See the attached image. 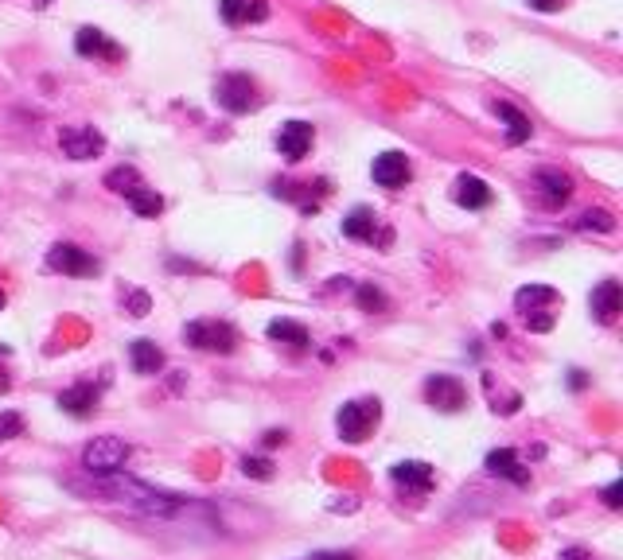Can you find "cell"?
I'll return each instance as SVG.
<instances>
[{"label": "cell", "instance_id": "obj_1", "mask_svg": "<svg viewBox=\"0 0 623 560\" xmlns=\"http://www.w3.org/2000/svg\"><path fill=\"white\" fill-rule=\"evenodd\" d=\"M382 420V405H378V397H359V401H347L343 409H339V436L347 440V444H363L370 432H374V424Z\"/></svg>", "mask_w": 623, "mask_h": 560}, {"label": "cell", "instance_id": "obj_2", "mask_svg": "<svg viewBox=\"0 0 623 560\" xmlns=\"http://www.w3.org/2000/svg\"><path fill=\"white\" fill-rule=\"evenodd\" d=\"M184 339L195 350H211V354H230L238 347V331L222 319H195L184 327Z\"/></svg>", "mask_w": 623, "mask_h": 560}, {"label": "cell", "instance_id": "obj_3", "mask_svg": "<svg viewBox=\"0 0 623 560\" xmlns=\"http://www.w3.org/2000/svg\"><path fill=\"white\" fill-rule=\"evenodd\" d=\"M125 463H129V444L117 440V436H98V440H90V444L82 448V467H86L90 475H113V471H121Z\"/></svg>", "mask_w": 623, "mask_h": 560}, {"label": "cell", "instance_id": "obj_4", "mask_svg": "<svg viewBox=\"0 0 623 560\" xmlns=\"http://www.w3.org/2000/svg\"><path fill=\"white\" fill-rule=\"evenodd\" d=\"M215 102L230 113H250L257 105V86L250 74H222L215 82Z\"/></svg>", "mask_w": 623, "mask_h": 560}, {"label": "cell", "instance_id": "obj_5", "mask_svg": "<svg viewBox=\"0 0 623 560\" xmlns=\"http://www.w3.org/2000/svg\"><path fill=\"white\" fill-rule=\"evenodd\" d=\"M425 401L433 409H440V413H460L468 405V389H464L460 378H452V374H433L425 382Z\"/></svg>", "mask_w": 623, "mask_h": 560}, {"label": "cell", "instance_id": "obj_6", "mask_svg": "<svg viewBox=\"0 0 623 560\" xmlns=\"http://www.w3.org/2000/svg\"><path fill=\"white\" fill-rule=\"evenodd\" d=\"M47 265L55 269V273H67V277H94L98 273V261L86 253V249H78L71 242H59L47 249Z\"/></svg>", "mask_w": 623, "mask_h": 560}, {"label": "cell", "instance_id": "obj_7", "mask_svg": "<svg viewBox=\"0 0 623 560\" xmlns=\"http://www.w3.org/2000/svg\"><path fill=\"white\" fill-rule=\"evenodd\" d=\"M59 144H63V152L71 160H90V156H98L106 148V137L98 129H90V125H78V129H63Z\"/></svg>", "mask_w": 623, "mask_h": 560}, {"label": "cell", "instance_id": "obj_8", "mask_svg": "<svg viewBox=\"0 0 623 560\" xmlns=\"http://www.w3.org/2000/svg\"><path fill=\"white\" fill-rule=\"evenodd\" d=\"M312 140H316V129H312L308 121H289V125H281V133H277V148H281L285 160H293L296 164V160L308 156Z\"/></svg>", "mask_w": 623, "mask_h": 560}, {"label": "cell", "instance_id": "obj_9", "mask_svg": "<svg viewBox=\"0 0 623 560\" xmlns=\"http://www.w3.org/2000/svg\"><path fill=\"white\" fill-rule=\"evenodd\" d=\"M620 304H623V292H620V280H600L588 296V308L600 323H616L620 319Z\"/></svg>", "mask_w": 623, "mask_h": 560}, {"label": "cell", "instance_id": "obj_10", "mask_svg": "<svg viewBox=\"0 0 623 560\" xmlns=\"http://www.w3.org/2000/svg\"><path fill=\"white\" fill-rule=\"evenodd\" d=\"M409 175H413V168H409V160H405L402 152H382V156L374 160V183H378V187L398 191V187L409 183Z\"/></svg>", "mask_w": 623, "mask_h": 560}, {"label": "cell", "instance_id": "obj_11", "mask_svg": "<svg viewBox=\"0 0 623 560\" xmlns=\"http://www.w3.org/2000/svg\"><path fill=\"white\" fill-rule=\"evenodd\" d=\"M74 47H78V55H86V59H106V63H117V59H121V47H117L102 28H82L78 39H74Z\"/></svg>", "mask_w": 623, "mask_h": 560}, {"label": "cell", "instance_id": "obj_12", "mask_svg": "<svg viewBox=\"0 0 623 560\" xmlns=\"http://www.w3.org/2000/svg\"><path fill=\"white\" fill-rule=\"evenodd\" d=\"M534 187H538V195H542L546 207H561V203L573 195V179H569L565 172H557V168L534 172Z\"/></svg>", "mask_w": 623, "mask_h": 560}, {"label": "cell", "instance_id": "obj_13", "mask_svg": "<svg viewBox=\"0 0 623 560\" xmlns=\"http://www.w3.org/2000/svg\"><path fill=\"white\" fill-rule=\"evenodd\" d=\"M394 483L398 487H405V490H429L433 487V467L425 463V459H402V463H394Z\"/></svg>", "mask_w": 623, "mask_h": 560}, {"label": "cell", "instance_id": "obj_14", "mask_svg": "<svg viewBox=\"0 0 623 560\" xmlns=\"http://www.w3.org/2000/svg\"><path fill=\"white\" fill-rule=\"evenodd\" d=\"M491 475H503V479H511L514 487H526L530 483V471L518 463V455L511 448H495V452H487V463H483Z\"/></svg>", "mask_w": 623, "mask_h": 560}, {"label": "cell", "instance_id": "obj_15", "mask_svg": "<svg viewBox=\"0 0 623 560\" xmlns=\"http://www.w3.org/2000/svg\"><path fill=\"white\" fill-rule=\"evenodd\" d=\"M452 199L460 203V207H468V210H483V207H491V187L479 179V175H460L456 179V191H452Z\"/></svg>", "mask_w": 623, "mask_h": 560}, {"label": "cell", "instance_id": "obj_16", "mask_svg": "<svg viewBox=\"0 0 623 560\" xmlns=\"http://www.w3.org/2000/svg\"><path fill=\"white\" fill-rule=\"evenodd\" d=\"M59 409L71 413V417H90V413L98 409V389H94L90 382L63 389V393H59Z\"/></svg>", "mask_w": 623, "mask_h": 560}, {"label": "cell", "instance_id": "obj_17", "mask_svg": "<svg viewBox=\"0 0 623 560\" xmlns=\"http://www.w3.org/2000/svg\"><path fill=\"white\" fill-rule=\"evenodd\" d=\"M219 8L226 24H250V20H265L269 16L265 0H219Z\"/></svg>", "mask_w": 623, "mask_h": 560}, {"label": "cell", "instance_id": "obj_18", "mask_svg": "<svg viewBox=\"0 0 623 560\" xmlns=\"http://www.w3.org/2000/svg\"><path fill=\"white\" fill-rule=\"evenodd\" d=\"M129 358H133V370L145 374V378H152V374L164 370V350L156 347L152 339H137V343L129 347Z\"/></svg>", "mask_w": 623, "mask_h": 560}, {"label": "cell", "instance_id": "obj_19", "mask_svg": "<svg viewBox=\"0 0 623 560\" xmlns=\"http://www.w3.org/2000/svg\"><path fill=\"white\" fill-rule=\"evenodd\" d=\"M550 304H557V292H553L550 284H526V288L514 292V308L522 315L542 312V308H550Z\"/></svg>", "mask_w": 623, "mask_h": 560}, {"label": "cell", "instance_id": "obj_20", "mask_svg": "<svg viewBox=\"0 0 623 560\" xmlns=\"http://www.w3.org/2000/svg\"><path fill=\"white\" fill-rule=\"evenodd\" d=\"M343 234L355 238V242H374V238H378V218H374V210H367V207L351 210V214L343 218Z\"/></svg>", "mask_w": 623, "mask_h": 560}, {"label": "cell", "instance_id": "obj_21", "mask_svg": "<svg viewBox=\"0 0 623 560\" xmlns=\"http://www.w3.org/2000/svg\"><path fill=\"white\" fill-rule=\"evenodd\" d=\"M495 113L507 121V137H511V144H522V140H530V117L522 113V109H514L511 102H495Z\"/></svg>", "mask_w": 623, "mask_h": 560}, {"label": "cell", "instance_id": "obj_22", "mask_svg": "<svg viewBox=\"0 0 623 560\" xmlns=\"http://www.w3.org/2000/svg\"><path fill=\"white\" fill-rule=\"evenodd\" d=\"M269 339L289 343V347H296V350L308 347V331H304V323H293V319H273V323H269Z\"/></svg>", "mask_w": 623, "mask_h": 560}, {"label": "cell", "instance_id": "obj_23", "mask_svg": "<svg viewBox=\"0 0 623 560\" xmlns=\"http://www.w3.org/2000/svg\"><path fill=\"white\" fill-rule=\"evenodd\" d=\"M125 199H129V207L137 210L141 218H156V214L164 210V199H160L156 191H148V187H141V183H137L133 191H125Z\"/></svg>", "mask_w": 623, "mask_h": 560}, {"label": "cell", "instance_id": "obj_24", "mask_svg": "<svg viewBox=\"0 0 623 560\" xmlns=\"http://www.w3.org/2000/svg\"><path fill=\"white\" fill-rule=\"evenodd\" d=\"M577 230H600V234H612L616 230V218H612V210H585L581 218H577Z\"/></svg>", "mask_w": 623, "mask_h": 560}, {"label": "cell", "instance_id": "obj_25", "mask_svg": "<svg viewBox=\"0 0 623 560\" xmlns=\"http://www.w3.org/2000/svg\"><path fill=\"white\" fill-rule=\"evenodd\" d=\"M137 183H141V175H137V168H113V172L106 175V187H110V191H117V195L133 191Z\"/></svg>", "mask_w": 623, "mask_h": 560}, {"label": "cell", "instance_id": "obj_26", "mask_svg": "<svg viewBox=\"0 0 623 560\" xmlns=\"http://www.w3.org/2000/svg\"><path fill=\"white\" fill-rule=\"evenodd\" d=\"M355 304H359L363 312H386V296H382L374 284H359V292H355Z\"/></svg>", "mask_w": 623, "mask_h": 560}, {"label": "cell", "instance_id": "obj_27", "mask_svg": "<svg viewBox=\"0 0 623 560\" xmlns=\"http://www.w3.org/2000/svg\"><path fill=\"white\" fill-rule=\"evenodd\" d=\"M24 436V417L20 413H0V444Z\"/></svg>", "mask_w": 623, "mask_h": 560}, {"label": "cell", "instance_id": "obj_28", "mask_svg": "<svg viewBox=\"0 0 623 560\" xmlns=\"http://www.w3.org/2000/svg\"><path fill=\"white\" fill-rule=\"evenodd\" d=\"M242 471L254 475V479H269V475H273V463H269V459H250V455H246V459H242Z\"/></svg>", "mask_w": 623, "mask_h": 560}, {"label": "cell", "instance_id": "obj_29", "mask_svg": "<svg viewBox=\"0 0 623 560\" xmlns=\"http://www.w3.org/2000/svg\"><path fill=\"white\" fill-rule=\"evenodd\" d=\"M526 327H530V331H550V327H553V315L526 312Z\"/></svg>", "mask_w": 623, "mask_h": 560}, {"label": "cell", "instance_id": "obj_30", "mask_svg": "<svg viewBox=\"0 0 623 560\" xmlns=\"http://www.w3.org/2000/svg\"><path fill=\"white\" fill-rule=\"evenodd\" d=\"M526 4H530L534 12H561L569 0H526Z\"/></svg>", "mask_w": 623, "mask_h": 560}, {"label": "cell", "instance_id": "obj_31", "mask_svg": "<svg viewBox=\"0 0 623 560\" xmlns=\"http://www.w3.org/2000/svg\"><path fill=\"white\" fill-rule=\"evenodd\" d=\"M620 494H623V483H620V479H616V483H612V487L604 490V502H608V506H612V510H616V506H620V502H623Z\"/></svg>", "mask_w": 623, "mask_h": 560}, {"label": "cell", "instance_id": "obj_32", "mask_svg": "<svg viewBox=\"0 0 623 560\" xmlns=\"http://www.w3.org/2000/svg\"><path fill=\"white\" fill-rule=\"evenodd\" d=\"M129 308H133V315H148V296H145V292H133Z\"/></svg>", "mask_w": 623, "mask_h": 560}, {"label": "cell", "instance_id": "obj_33", "mask_svg": "<svg viewBox=\"0 0 623 560\" xmlns=\"http://www.w3.org/2000/svg\"><path fill=\"white\" fill-rule=\"evenodd\" d=\"M308 560H355V553H312Z\"/></svg>", "mask_w": 623, "mask_h": 560}, {"label": "cell", "instance_id": "obj_34", "mask_svg": "<svg viewBox=\"0 0 623 560\" xmlns=\"http://www.w3.org/2000/svg\"><path fill=\"white\" fill-rule=\"evenodd\" d=\"M277 444H285V432H277V428L265 432V448H277Z\"/></svg>", "mask_w": 623, "mask_h": 560}, {"label": "cell", "instance_id": "obj_35", "mask_svg": "<svg viewBox=\"0 0 623 560\" xmlns=\"http://www.w3.org/2000/svg\"><path fill=\"white\" fill-rule=\"evenodd\" d=\"M569 385L573 389H585V370H569Z\"/></svg>", "mask_w": 623, "mask_h": 560}, {"label": "cell", "instance_id": "obj_36", "mask_svg": "<svg viewBox=\"0 0 623 560\" xmlns=\"http://www.w3.org/2000/svg\"><path fill=\"white\" fill-rule=\"evenodd\" d=\"M0 308H4V292H0Z\"/></svg>", "mask_w": 623, "mask_h": 560}]
</instances>
